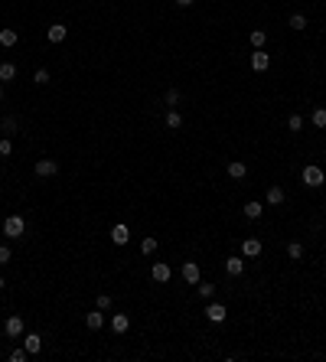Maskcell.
Listing matches in <instances>:
<instances>
[{"label": "cell", "instance_id": "obj_1", "mask_svg": "<svg viewBox=\"0 0 326 362\" xmlns=\"http://www.w3.org/2000/svg\"><path fill=\"white\" fill-rule=\"evenodd\" d=\"M300 180H303V186H310V189H317V186H323V170H320L317 163H310V166H303V173H300Z\"/></svg>", "mask_w": 326, "mask_h": 362}, {"label": "cell", "instance_id": "obj_2", "mask_svg": "<svg viewBox=\"0 0 326 362\" xmlns=\"http://www.w3.org/2000/svg\"><path fill=\"white\" fill-rule=\"evenodd\" d=\"M23 232H26V222L20 215H7L3 219V235L7 238H23Z\"/></svg>", "mask_w": 326, "mask_h": 362}, {"label": "cell", "instance_id": "obj_3", "mask_svg": "<svg viewBox=\"0 0 326 362\" xmlns=\"http://www.w3.org/2000/svg\"><path fill=\"white\" fill-rule=\"evenodd\" d=\"M150 277H154L157 284H166L173 277V271H170V264H166V261H157L154 268H150Z\"/></svg>", "mask_w": 326, "mask_h": 362}, {"label": "cell", "instance_id": "obj_4", "mask_svg": "<svg viewBox=\"0 0 326 362\" xmlns=\"http://www.w3.org/2000/svg\"><path fill=\"white\" fill-rule=\"evenodd\" d=\"M3 333H7L10 339L23 336V316H7V323H3Z\"/></svg>", "mask_w": 326, "mask_h": 362}, {"label": "cell", "instance_id": "obj_5", "mask_svg": "<svg viewBox=\"0 0 326 362\" xmlns=\"http://www.w3.org/2000/svg\"><path fill=\"white\" fill-rule=\"evenodd\" d=\"M179 274H183V281H186V284H199V264H196V261H183Z\"/></svg>", "mask_w": 326, "mask_h": 362}, {"label": "cell", "instance_id": "obj_6", "mask_svg": "<svg viewBox=\"0 0 326 362\" xmlns=\"http://www.w3.org/2000/svg\"><path fill=\"white\" fill-rule=\"evenodd\" d=\"M206 316H209L212 323H225V316H228V310H225V304H216L212 300L209 307H206Z\"/></svg>", "mask_w": 326, "mask_h": 362}, {"label": "cell", "instance_id": "obj_7", "mask_svg": "<svg viewBox=\"0 0 326 362\" xmlns=\"http://www.w3.org/2000/svg\"><path fill=\"white\" fill-rule=\"evenodd\" d=\"M241 255H245V258H258V255H261V238H245V242H241Z\"/></svg>", "mask_w": 326, "mask_h": 362}, {"label": "cell", "instance_id": "obj_8", "mask_svg": "<svg viewBox=\"0 0 326 362\" xmlns=\"http://www.w3.org/2000/svg\"><path fill=\"white\" fill-rule=\"evenodd\" d=\"M33 170H36V176H55L59 173V163H55V160H39Z\"/></svg>", "mask_w": 326, "mask_h": 362}, {"label": "cell", "instance_id": "obj_9", "mask_svg": "<svg viewBox=\"0 0 326 362\" xmlns=\"http://www.w3.org/2000/svg\"><path fill=\"white\" fill-rule=\"evenodd\" d=\"M65 36H69V26H62V23H53V26L46 30V40H49V43H62Z\"/></svg>", "mask_w": 326, "mask_h": 362}, {"label": "cell", "instance_id": "obj_10", "mask_svg": "<svg viewBox=\"0 0 326 362\" xmlns=\"http://www.w3.org/2000/svg\"><path fill=\"white\" fill-rule=\"evenodd\" d=\"M241 271H245V261H241L238 255H232V258H225V274H228V277H238Z\"/></svg>", "mask_w": 326, "mask_h": 362}, {"label": "cell", "instance_id": "obj_11", "mask_svg": "<svg viewBox=\"0 0 326 362\" xmlns=\"http://www.w3.org/2000/svg\"><path fill=\"white\" fill-rule=\"evenodd\" d=\"M268 65H271V55L258 49V52L251 55V69H255V72H268Z\"/></svg>", "mask_w": 326, "mask_h": 362}, {"label": "cell", "instance_id": "obj_12", "mask_svg": "<svg viewBox=\"0 0 326 362\" xmlns=\"http://www.w3.org/2000/svg\"><path fill=\"white\" fill-rule=\"evenodd\" d=\"M23 349L30 356H36L39 349H43V336H36V333H30V336H23Z\"/></svg>", "mask_w": 326, "mask_h": 362}, {"label": "cell", "instance_id": "obj_13", "mask_svg": "<svg viewBox=\"0 0 326 362\" xmlns=\"http://www.w3.org/2000/svg\"><path fill=\"white\" fill-rule=\"evenodd\" d=\"M127 326H131V316L127 313H114L111 316V330L114 333H127Z\"/></svg>", "mask_w": 326, "mask_h": 362}, {"label": "cell", "instance_id": "obj_14", "mask_svg": "<svg viewBox=\"0 0 326 362\" xmlns=\"http://www.w3.org/2000/svg\"><path fill=\"white\" fill-rule=\"evenodd\" d=\"M127 238H131L127 225H114V228H111V242H114V245H127Z\"/></svg>", "mask_w": 326, "mask_h": 362}, {"label": "cell", "instance_id": "obj_15", "mask_svg": "<svg viewBox=\"0 0 326 362\" xmlns=\"http://www.w3.org/2000/svg\"><path fill=\"white\" fill-rule=\"evenodd\" d=\"M85 326L88 330H101V326H105V313H101V310H92V313L85 316Z\"/></svg>", "mask_w": 326, "mask_h": 362}, {"label": "cell", "instance_id": "obj_16", "mask_svg": "<svg viewBox=\"0 0 326 362\" xmlns=\"http://www.w3.org/2000/svg\"><path fill=\"white\" fill-rule=\"evenodd\" d=\"M245 173H248V166L241 163V160H232V163H228V176H232V180H245Z\"/></svg>", "mask_w": 326, "mask_h": 362}, {"label": "cell", "instance_id": "obj_17", "mask_svg": "<svg viewBox=\"0 0 326 362\" xmlns=\"http://www.w3.org/2000/svg\"><path fill=\"white\" fill-rule=\"evenodd\" d=\"M16 79V65L13 62H0V82H13Z\"/></svg>", "mask_w": 326, "mask_h": 362}, {"label": "cell", "instance_id": "obj_18", "mask_svg": "<svg viewBox=\"0 0 326 362\" xmlns=\"http://www.w3.org/2000/svg\"><path fill=\"white\" fill-rule=\"evenodd\" d=\"M284 203V189L280 186H268V206H280Z\"/></svg>", "mask_w": 326, "mask_h": 362}, {"label": "cell", "instance_id": "obj_19", "mask_svg": "<svg viewBox=\"0 0 326 362\" xmlns=\"http://www.w3.org/2000/svg\"><path fill=\"white\" fill-rule=\"evenodd\" d=\"M16 40H20V36H16V30H0V46H16Z\"/></svg>", "mask_w": 326, "mask_h": 362}, {"label": "cell", "instance_id": "obj_20", "mask_svg": "<svg viewBox=\"0 0 326 362\" xmlns=\"http://www.w3.org/2000/svg\"><path fill=\"white\" fill-rule=\"evenodd\" d=\"M241 212L248 215V219H261V212H264V206L261 203H245V209Z\"/></svg>", "mask_w": 326, "mask_h": 362}, {"label": "cell", "instance_id": "obj_21", "mask_svg": "<svg viewBox=\"0 0 326 362\" xmlns=\"http://www.w3.org/2000/svg\"><path fill=\"white\" fill-rule=\"evenodd\" d=\"M166 127H170V131H179V127H183V114H179V111H170V114H166Z\"/></svg>", "mask_w": 326, "mask_h": 362}, {"label": "cell", "instance_id": "obj_22", "mask_svg": "<svg viewBox=\"0 0 326 362\" xmlns=\"http://www.w3.org/2000/svg\"><path fill=\"white\" fill-rule=\"evenodd\" d=\"M248 40H251V46H255V49H261L264 43H268V33H264V30H255V33L248 36Z\"/></svg>", "mask_w": 326, "mask_h": 362}, {"label": "cell", "instance_id": "obj_23", "mask_svg": "<svg viewBox=\"0 0 326 362\" xmlns=\"http://www.w3.org/2000/svg\"><path fill=\"white\" fill-rule=\"evenodd\" d=\"M287 255H290L294 261H300V258H303V245H300V242H290V245H287Z\"/></svg>", "mask_w": 326, "mask_h": 362}, {"label": "cell", "instance_id": "obj_24", "mask_svg": "<svg viewBox=\"0 0 326 362\" xmlns=\"http://www.w3.org/2000/svg\"><path fill=\"white\" fill-rule=\"evenodd\" d=\"M310 121H313L317 127H326V108H317V111L310 114Z\"/></svg>", "mask_w": 326, "mask_h": 362}, {"label": "cell", "instance_id": "obj_25", "mask_svg": "<svg viewBox=\"0 0 326 362\" xmlns=\"http://www.w3.org/2000/svg\"><path fill=\"white\" fill-rule=\"evenodd\" d=\"M290 26H294V30H307V16L303 13H290Z\"/></svg>", "mask_w": 326, "mask_h": 362}, {"label": "cell", "instance_id": "obj_26", "mask_svg": "<svg viewBox=\"0 0 326 362\" xmlns=\"http://www.w3.org/2000/svg\"><path fill=\"white\" fill-rule=\"evenodd\" d=\"M199 297L212 300V297H216V284H199Z\"/></svg>", "mask_w": 326, "mask_h": 362}, {"label": "cell", "instance_id": "obj_27", "mask_svg": "<svg viewBox=\"0 0 326 362\" xmlns=\"http://www.w3.org/2000/svg\"><path fill=\"white\" fill-rule=\"evenodd\" d=\"M140 252H144V255H154L157 252V238H144V242H140Z\"/></svg>", "mask_w": 326, "mask_h": 362}, {"label": "cell", "instance_id": "obj_28", "mask_svg": "<svg viewBox=\"0 0 326 362\" xmlns=\"http://www.w3.org/2000/svg\"><path fill=\"white\" fill-rule=\"evenodd\" d=\"M26 359H30L26 349H13V353H10V362H26Z\"/></svg>", "mask_w": 326, "mask_h": 362}, {"label": "cell", "instance_id": "obj_29", "mask_svg": "<svg viewBox=\"0 0 326 362\" xmlns=\"http://www.w3.org/2000/svg\"><path fill=\"white\" fill-rule=\"evenodd\" d=\"M287 127H290V131H300V127H303V118H300V114H290V118H287Z\"/></svg>", "mask_w": 326, "mask_h": 362}, {"label": "cell", "instance_id": "obj_30", "mask_svg": "<svg viewBox=\"0 0 326 362\" xmlns=\"http://www.w3.org/2000/svg\"><path fill=\"white\" fill-rule=\"evenodd\" d=\"M33 82H36V85H46V82H49V72H46V69H36Z\"/></svg>", "mask_w": 326, "mask_h": 362}, {"label": "cell", "instance_id": "obj_31", "mask_svg": "<svg viewBox=\"0 0 326 362\" xmlns=\"http://www.w3.org/2000/svg\"><path fill=\"white\" fill-rule=\"evenodd\" d=\"M0 154H3V157H10V154H13V144H10V137H3V141H0Z\"/></svg>", "mask_w": 326, "mask_h": 362}, {"label": "cell", "instance_id": "obj_32", "mask_svg": "<svg viewBox=\"0 0 326 362\" xmlns=\"http://www.w3.org/2000/svg\"><path fill=\"white\" fill-rule=\"evenodd\" d=\"M111 307V294H98V310H108Z\"/></svg>", "mask_w": 326, "mask_h": 362}, {"label": "cell", "instance_id": "obj_33", "mask_svg": "<svg viewBox=\"0 0 326 362\" xmlns=\"http://www.w3.org/2000/svg\"><path fill=\"white\" fill-rule=\"evenodd\" d=\"M7 261H13V255H10L7 245H0V264H7Z\"/></svg>", "mask_w": 326, "mask_h": 362}, {"label": "cell", "instance_id": "obj_34", "mask_svg": "<svg viewBox=\"0 0 326 362\" xmlns=\"http://www.w3.org/2000/svg\"><path fill=\"white\" fill-rule=\"evenodd\" d=\"M166 104H179V92H176V88H170V92H166Z\"/></svg>", "mask_w": 326, "mask_h": 362}, {"label": "cell", "instance_id": "obj_35", "mask_svg": "<svg viewBox=\"0 0 326 362\" xmlns=\"http://www.w3.org/2000/svg\"><path fill=\"white\" fill-rule=\"evenodd\" d=\"M3 131H7V134H13V131H16V118H3Z\"/></svg>", "mask_w": 326, "mask_h": 362}, {"label": "cell", "instance_id": "obj_36", "mask_svg": "<svg viewBox=\"0 0 326 362\" xmlns=\"http://www.w3.org/2000/svg\"><path fill=\"white\" fill-rule=\"evenodd\" d=\"M176 7H193V0H176Z\"/></svg>", "mask_w": 326, "mask_h": 362}, {"label": "cell", "instance_id": "obj_37", "mask_svg": "<svg viewBox=\"0 0 326 362\" xmlns=\"http://www.w3.org/2000/svg\"><path fill=\"white\" fill-rule=\"evenodd\" d=\"M0 102H3V85H0Z\"/></svg>", "mask_w": 326, "mask_h": 362}, {"label": "cell", "instance_id": "obj_38", "mask_svg": "<svg viewBox=\"0 0 326 362\" xmlns=\"http://www.w3.org/2000/svg\"><path fill=\"white\" fill-rule=\"evenodd\" d=\"M0 291H3V277H0Z\"/></svg>", "mask_w": 326, "mask_h": 362}]
</instances>
